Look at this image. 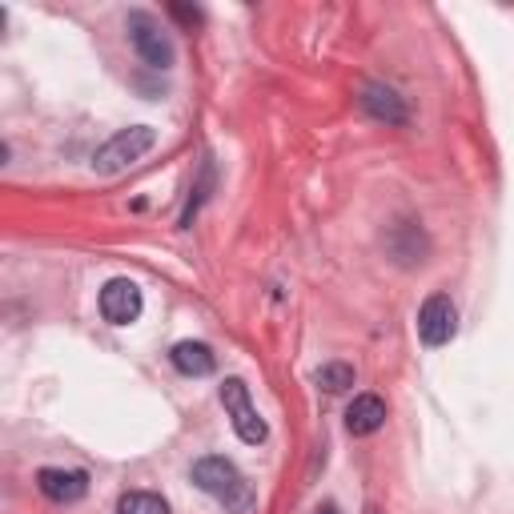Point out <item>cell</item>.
<instances>
[{"label":"cell","instance_id":"5","mask_svg":"<svg viewBox=\"0 0 514 514\" xmlns=\"http://www.w3.org/2000/svg\"><path fill=\"white\" fill-rule=\"evenodd\" d=\"M454 330H458V310H454V302H450L446 294H430V298L422 302V310H418V338H422L430 350H438V346H446V342L454 338Z\"/></svg>","mask_w":514,"mask_h":514},{"label":"cell","instance_id":"1","mask_svg":"<svg viewBox=\"0 0 514 514\" xmlns=\"http://www.w3.org/2000/svg\"><path fill=\"white\" fill-rule=\"evenodd\" d=\"M193 486L205 490L213 502H221L229 514H253L257 510V490L253 482L221 454H205L193 462Z\"/></svg>","mask_w":514,"mask_h":514},{"label":"cell","instance_id":"2","mask_svg":"<svg viewBox=\"0 0 514 514\" xmlns=\"http://www.w3.org/2000/svg\"><path fill=\"white\" fill-rule=\"evenodd\" d=\"M157 145V129L153 125H133V129H121L113 141H105L101 149H97V157H93V169L101 173V177H117V173H125L129 165H137L149 149Z\"/></svg>","mask_w":514,"mask_h":514},{"label":"cell","instance_id":"7","mask_svg":"<svg viewBox=\"0 0 514 514\" xmlns=\"http://www.w3.org/2000/svg\"><path fill=\"white\" fill-rule=\"evenodd\" d=\"M37 486L49 502H81L89 494V474L85 470H57V466H45L37 474Z\"/></svg>","mask_w":514,"mask_h":514},{"label":"cell","instance_id":"11","mask_svg":"<svg viewBox=\"0 0 514 514\" xmlns=\"http://www.w3.org/2000/svg\"><path fill=\"white\" fill-rule=\"evenodd\" d=\"M117 514H169V502L153 490H129V494H121Z\"/></svg>","mask_w":514,"mask_h":514},{"label":"cell","instance_id":"8","mask_svg":"<svg viewBox=\"0 0 514 514\" xmlns=\"http://www.w3.org/2000/svg\"><path fill=\"white\" fill-rule=\"evenodd\" d=\"M362 109H366L374 121H382V125H406V121H410L406 101H402L390 85H366V89H362Z\"/></svg>","mask_w":514,"mask_h":514},{"label":"cell","instance_id":"10","mask_svg":"<svg viewBox=\"0 0 514 514\" xmlns=\"http://www.w3.org/2000/svg\"><path fill=\"white\" fill-rule=\"evenodd\" d=\"M169 358H173V366H177L181 374H189V378H205V374H213V366H217V358H213V350H209L205 342H177Z\"/></svg>","mask_w":514,"mask_h":514},{"label":"cell","instance_id":"12","mask_svg":"<svg viewBox=\"0 0 514 514\" xmlns=\"http://www.w3.org/2000/svg\"><path fill=\"white\" fill-rule=\"evenodd\" d=\"M314 382H318L322 390H330V394H342V390L354 386V366H350V362H326V366L314 374Z\"/></svg>","mask_w":514,"mask_h":514},{"label":"cell","instance_id":"3","mask_svg":"<svg viewBox=\"0 0 514 514\" xmlns=\"http://www.w3.org/2000/svg\"><path fill=\"white\" fill-rule=\"evenodd\" d=\"M221 406H225V414H229V422H233V430H237V438L245 442V446H257V442H266V422H262V414H257V406H253V398H249V386L241 382V378H225V386H221Z\"/></svg>","mask_w":514,"mask_h":514},{"label":"cell","instance_id":"9","mask_svg":"<svg viewBox=\"0 0 514 514\" xmlns=\"http://www.w3.org/2000/svg\"><path fill=\"white\" fill-rule=\"evenodd\" d=\"M386 426V402L378 394H358L346 410V430L354 438H366V434H378Z\"/></svg>","mask_w":514,"mask_h":514},{"label":"cell","instance_id":"4","mask_svg":"<svg viewBox=\"0 0 514 514\" xmlns=\"http://www.w3.org/2000/svg\"><path fill=\"white\" fill-rule=\"evenodd\" d=\"M129 41H133L137 57H141L149 69H173L177 49H173L169 33H165L149 13H133V17H129Z\"/></svg>","mask_w":514,"mask_h":514},{"label":"cell","instance_id":"6","mask_svg":"<svg viewBox=\"0 0 514 514\" xmlns=\"http://www.w3.org/2000/svg\"><path fill=\"white\" fill-rule=\"evenodd\" d=\"M101 314L113 326H133L141 318V290H137V282H129V278L105 282V290H101Z\"/></svg>","mask_w":514,"mask_h":514},{"label":"cell","instance_id":"13","mask_svg":"<svg viewBox=\"0 0 514 514\" xmlns=\"http://www.w3.org/2000/svg\"><path fill=\"white\" fill-rule=\"evenodd\" d=\"M173 17L185 21V25H197V21H201V13H197V9H185V5H173Z\"/></svg>","mask_w":514,"mask_h":514},{"label":"cell","instance_id":"14","mask_svg":"<svg viewBox=\"0 0 514 514\" xmlns=\"http://www.w3.org/2000/svg\"><path fill=\"white\" fill-rule=\"evenodd\" d=\"M318 514H338V506H322V510H318Z\"/></svg>","mask_w":514,"mask_h":514}]
</instances>
